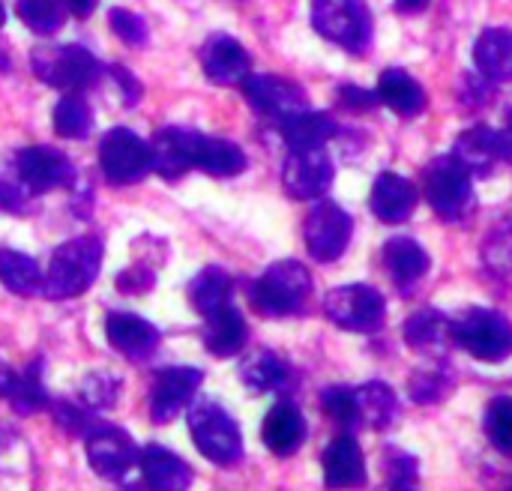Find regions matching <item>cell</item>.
Wrapping results in <instances>:
<instances>
[{"label":"cell","instance_id":"obj_17","mask_svg":"<svg viewBox=\"0 0 512 491\" xmlns=\"http://www.w3.org/2000/svg\"><path fill=\"white\" fill-rule=\"evenodd\" d=\"M201 66H204L207 81H213L219 87H234V84L246 81L252 60H249V51L237 39L216 33L201 48Z\"/></svg>","mask_w":512,"mask_h":491},{"label":"cell","instance_id":"obj_51","mask_svg":"<svg viewBox=\"0 0 512 491\" xmlns=\"http://www.w3.org/2000/svg\"><path fill=\"white\" fill-rule=\"evenodd\" d=\"M426 3L429 0H396V9L399 12H420V9H426Z\"/></svg>","mask_w":512,"mask_h":491},{"label":"cell","instance_id":"obj_46","mask_svg":"<svg viewBox=\"0 0 512 491\" xmlns=\"http://www.w3.org/2000/svg\"><path fill=\"white\" fill-rule=\"evenodd\" d=\"M339 96H342V105H345V108H351V111H369V108H375V105L381 102V99H378V93L363 90V87H354V84L339 87Z\"/></svg>","mask_w":512,"mask_h":491},{"label":"cell","instance_id":"obj_48","mask_svg":"<svg viewBox=\"0 0 512 491\" xmlns=\"http://www.w3.org/2000/svg\"><path fill=\"white\" fill-rule=\"evenodd\" d=\"M111 75H114L117 87L123 90V102H126V108H135V105H138V99H141V84H138V78H135L126 66H111Z\"/></svg>","mask_w":512,"mask_h":491},{"label":"cell","instance_id":"obj_44","mask_svg":"<svg viewBox=\"0 0 512 491\" xmlns=\"http://www.w3.org/2000/svg\"><path fill=\"white\" fill-rule=\"evenodd\" d=\"M51 408H54V417H57L60 429H66V432H72V435L90 432V429L96 426L87 405L81 408V405H72V402H54Z\"/></svg>","mask_w":512,"mask_h":491},{"label":"cell","instance_id":"obj_8","mask_svg":"<svg viewBox=\"0 0 512 491\" xmlns=\"http://www.w3.org/2000/svg\"><path fill=\"white\" fill-rule=\"evenodd\" d=\"M99 168L111 186H132L153 171V147L132 129H111L99 144Z\"/></svg>","mask_w":512,"mask_h":491},{"label":"cell","instance_id":"obj_36","mask_svg":"<svg viewBox=\"0 0 512 491\" xmlns=\"http://www.w3.org/2000/svg\"><path fill=\"white\" fill-rule=\"evenodd\" d=\"M18 18L39 36H51L66 21V0H18Z\"/></svg>","mask_w":512,"mask_h":491},{"label":"cell","instance_id":"obj_21","mask_svg":"<svg viewBox=\"0 0 512 491\" xmlns=\"http://www.w3.org/2000/svg\"><path fill=\"white\" fill-rule=\"evenodd\" d=\"M417 198H420V195H417V186H414L408 177L393 174V171H384V174L375 180V186H372L369 207H372V213H375L381 222L399 225V222H405V219L414 213Z\"/></svg>","mask_w":512,"mask_h":491},{"label":"cell","instance_id":"obj_20","mask_svg":"<svg viewBox=\"0 0 512 491\" xmlns=\"http://www.w3.org/2000/svg\"><path fill=\"white\" fill-rule=\"evenodd\" d=\"M105 336L108 345L129 360H147L159 348V330L132 312H111L105 321Z\"/></svg>","mask_w":512,"mask_h":491},{"label":"cell","instance_id":"obj_11","mask_svg":"<svg viewBox=\"0 0 512 491\" xmlns=\"http://www.w3.org/2000/svg\"><path fill=\"white\" fill-rule=\"evenodd\" d=\"M201 381H204V372L192 369V366L162 369L156 375V384H153V393H150V420L159 423V426L174 423L192 405Z\"/></svg>","mask_w":512,"mask_h":491},{"label":"cell","instance_id":"obj_52","mask_svg":"<svg viewBox=\"0 0 512 491\" xmlns=\"http://www.w3.org/2000/svg\"><path fill=\"white\" fill-rule=\"evenodd\" d=\"M12 375H15V372H12V369H9V366H6V363L0 360V399L6 396V390H9V381H12Z\"/></svg>","mask_w":512,"mask_h":491},{"label":"cell","instance_id":"obj_16","mask_svg":"<svg viewBox=\"0 0 512 491\" xmlns=\"http://www.w3.org/2000/svg\"><path fill=\"white\" fill-rule=\"evenodd\" d=\"M183 144L192 168H201L210 177H234L246 168V153L225 138H210L192 129H183Z\"/></svg>","mask_w":512,"mask_h":491},{"label":"cell","instance_id":"obj_45","mask_svg":"<svg viewBox=\"0 0 512 491\" xmlns=\"http://www.w3.org/2000/svg\"><path fill=\"white\" fill-rule=\"evenodd\" d=\"M156 285V276L150 267H141V264H132L126 267L123 273H117V288L123 294H150Z\"/></svg>","mask_w":512,"mask_h":491},{"label":"cell","instance_id":"obj_12","mask_svg":"<svg viewBox=\"0 0 512 491\" xmlns=\"http://www.w3.org/2000/svg\"><path fill=\"white\" fill-rule=\"evenodd\" d=\"M333 183V162L324 147L312 150H291L282 165V186L297 201L321 198Z\"/></svg>","mask_w":512,"mask_h":491},{"label":"cell","instance_id":"obj_6","mask_svg":"<svg viewBox=\"0 0 512 491\" xmlns=\"http://www.w3.org/2000/svg\"><path fill=\"white\" fill-rule=\"evenodd\" d=\"M312 27L351 54H363L372 42V12L366 0H315Z\"/></svg>","mask_w":512,"mask_h":491},{"label":"cell","instance_id":"obj_28","mask_svg":"<svg viewBox=\"0 0 512 491\" xmlns=\"http://www.w3.org/2000/svg\"><path fill=\"white\" fill-rule=\"evenodd\" d=\"M279 132L291 150H312V147H324L339 132V126L324 111H300L279 120Z\"/></svg>","mask_w":512,"mask_h":491},{"label":"cell","instance_id":"obj_14","mask_svg":"<svg viewBox=\"0 0 512 491\" xmlns=\"http://www.w3.org/2000/svg\"><path fill=\"white\" fill-rule=\"evenodd\" d=\"M249 105L267 117L285 120L291 114L306 111V90L282 75H246V81L240 84Z\"/></svg>","mask_w":512,"mask_h":491},{"label":"cell","instance_id":"obj_56","mask_svg":"<svg viewBox=\"0 0 512 491\" xmlns=\"http://www.w3.org/2000/svg\"><path fill=\"white\" fill-rule=\"evenodd\" d=\"M3 15H6V12H3V3H0V24H3Z\"/></svg>","mask_w":512,"mask_h":491},{"label":"cell","instance_id":"obj_5","mask_svg":"<svg viewBox=\"0 0 512 491\" xmlns=\"http://www.w3.org/2000/svg\"><path fill=\"white\" fill-rule=\"evenodd\" d=\"M30 63L42 84L72 93L93 87L102 75V63L84 45H39L33 48Z\"/></svg>","mask_w":512,"mask_h":491},{"label":"cell","instance_id":"obj_53","mask_svg":"<svg viewBox=\"0 0 512 491\" xmlns=\"http://www.w3.org/2000/svg\"><path fill=\"white\" fill-rule=\"evenodd\" d=\"M123 491H156V489H150L147 483H132V486H123Z\"/></svg>","mask_w":512,"mask_h":491},{"label":"cell","instance_id":"obj_54","mask_svg":"<svg viewBox=\"0 0 512 491\" xmlns=\"http://www.w3.org/2000/svg\"><path fill=\"white\" fill-rule=\"evenodd\" d=\"M0 69H9V57H6V51L0 48Z\"/></svg>","mask_w":512,"mask_h":491},{"label":"cell","instance_id":"obj_25","mask_svg":"<svg viewBox=\"0 0 512 491\" xmlns=\"http://www.w3.org/2000/svg\"><path fill=\"white\" fill-rule=\"evenodd\" d=\"M453 156L471 171L486 177L495 162L501 159V132L489 129V126H471L456 138Z\"/></svg>","mask_w":512,"mask_h":491},{"label":"cell","instance_id":"obj_10","mask_svg":"<svg viewBox=\"0 0 512 491\" xmlns=\"http://www.w3.org/2000/svg\"><path fill=\"white\" fill-rule=\"evenodd\" d=\"M351 234H354V222L336 201H318L303 225L306 249L321 264L339 261L351 243Z\"/></svg>","mask_w":512,"mask_h":491},{"label":"cell","instance_id":"obj_2","mask_svg":"<svg viewBox=\"0 0 512 491\" xmlns=\"http://www.w3.org/2000/svg\"><path fill=\"white\" fill-rule=\"evenodd\" d=\"M312 294V276L300 261H276L249 288L252 306L267 318L297 315Z\"/></svg>","mask_w":512,"mask_h":491},{"label":"cell","instance_id":"obj_18","mask_svg":"<svg viewBox=\"0 0 512 491\" xmlns=\"http://www.w3.org/2000/svg\"><path fill=\"white\" fill-rule=\"evenodd\" d=\"M321 468H324V486L330 491L366 486V459L351 435H339L330 441V447L321 456Z\"/></svg>","mask_w":512,"mask_h":491},{"label":"cell","instance_id":"obj_27","mask_svg":"<svg viewBox=\"0 0 512 491\" xmlns=\"http://www.w3.org/2000/svg\"><path fill=\"white\" fill-rule=\"evenodd\" d=\"M357 399V426L372 432H387L399 417V399L384 381H369L354 390Z\"/></svg>","mask_w":512,"mask_h":491},{"label":"cell","instance_id":"obj_4","mask_svg":"<svg viewBox=\"0 0 512 491\" xmlns=\"http://www.w3.org/2000/svg\"><path fill=\"white\" fill-rule=\"evenodd\" d=\"M423 195L444 222H462L474 213L471 171L456 156H438L423 171Z\"/></svg>","mask_w":512,"mask_h":491},{"label":"cell","instance_id":"obj_50","mask_svg":"<svg viewBox=\"0 0 512 491\" xmlns=\"http://www.w3.org/2000/svg\"><path fill=\"white\" fill-rule=\"evenodd\" d=\"M507 120H510V126L501 132V159L512 165V111L507 114Z\"/></svg>","mask_w":512,"mask_h":491},{"label":"cell","instance_id":"obj_32","mask_svg":"<svg viewBox=\"0 0 512 491\" xmlns=\"http://www.w3.org/2000/svg\"><path fill=\"white\" fill-rule=\"evenodd\" d=\"M453 339V321H447L438 309H420L405 324V342L414 351H441Z\"/></svg>","mask_w":512,"mask_h":491},{"label":"cell","instance_id":"obj_40","mask_svg":"<svg viewBox=\"0 0 512 491\" xmlns=\"http://www.w3.org/2000/svg\"><path fill=\"white\" fill-rule=\"evenodd\" d=\"M483 258H486L489 267L504 270V273H512V216L501 225V228H495V231L486 237Z\"/></svg>","mask_w":512,"mask_h":491},{"label":"cell","instance_id":"obj_37","mask_svg":"<svg viewBox=\"0 0 512 491\" xmlns=\"http://www.w3.org/2000/svg\"><path fill=\"white\" fill-rule=\"evenodd\" d=\"M486 438L498 453L512 456V396H495L486 405Z\"/></svg>","mask_w":512,"mask_h":491},{"label":"cell","instance_id":"obj_9","mask_svg":"<svg viewBox=\"0 0 512 491\" xmlns=\"http://www.w3.org/2000/svg\"><path fill=\"white\" fill-rule=\"evenodd\" d=\"M324 312L342 330H351V333H375L384 324L387 303H384L381 291H375L369 285H342V288H333L327 294Z\"/></svg>","mask_w":512,"mask_h":491},{"label":"cell","instance_id":"obj_26","mask_svg":"<svg viewBox=\"0 0 512 491\" xmlns=\"http://www.w3.org/2000/svg\"><path fill=\"white\" fill-rule=\"evenodd\" d=\"M384 267L390 270L393 282L408 294L414 282H420L429 273V255L426 249L411 237H393L384 246Z\"/></svg>","mask_w":512,"mask_h":491},{"label":"cell","instance_id":"obj_31","mask_svg":"<svg viewBox=\"0 0 512 491\" xmlns=\"http://www.w3.org/2000/svg\"><path fill=\"white\" fill-rule=\"evenodd\" d=\"M228 300H231V276H228L222 267H216V264L204 267V270L189 282V303H192L195 312L204 315V318L213 315L216 309L228 306Z\"/></svg>","mask_w":512,"mask_h":491},{"label":"cell","instance_id":"obj_13","mask_svg":"<svg viewBox=\"0 0 512 491\" xmlns=\"http://www.w3.org/2000/svg\"><path fill=\"white\" fill-rule=\"evenodd\" d=\"M87 462L105 480H120L138 462L135 441L117 426H93L87 432Z\"/></svg>","mask_w":512,"mask_h":491},{"label":"cell","instance_id":"obj_1","mask_svg":"<svg viewBox=\"0 0 512 491\" xmlns=\"http://www.w3.org/2000/svg\"><path fill=\"white\" fill-rule=\"evenodd\" d=\"M102 255H105V249H102L99 237H75V240L60 243L51 252V261H48V270L42 273L39 291L48 300H69V297L84 294L99 276Z\"/></svg>","mask_w":512,"mask_h":491},{"label":"cell","instance_id":"obj_42","mask_svg":"<svg viewBox=\"0 0 512 491\" xmlns=\"http://www.w3.org/2000/svg\"><path fill=\"white\" fill-rule=\"evenodd\" d=\"M450 384L441 372H423V375H414L411 381V399L420 402V405H435L447 396Z\"/></svg>","mask_w":512,"mask_h":491},{"label":"cell","instance_id":"obj_39","mask_svg":"<svg viewBox=\"0 0 512 491\" xmlns=\"http://www.w3.org/2000/svg\"><path fill=\"white\" fill-rule=\"evenodd\" d=\"M321 405H324L327 417H330L333 423H339L342 429L357 426V399H354V390L330 387V390L321 393Z\"/></svg>","mask_w":512,"mask_h":491},{"label":"cell","instance_id":"obj_22","mask_svg":"<svg viewBox=\"0 0 512 491\" xmlns=\"http://www.w3.org/2000/svg\"><path fill=\"white\" fill-rule=\"evenodd\" d=\"M261 441L273 456H291L306 441V420L294 402H276L264 423H261Z\"/></svg>","mask_w":512,"mask_h":491},{"label":"cell","instance_id":"obj_7","mask_svg":"<svg viewBox=\"0 0 512 491\" xmlns=\"http://www.w3.org/2000/svg\"><path fill=\"white\" fill-rule=\"evenodd\" d=\"M453 339L483 363H504L512 354V324L495 309H468L453 321Z\"/></svg>","mask_w":512,"mask_h":491},{"label":"cell","instance_id":"obj_43","mask_svg":"<svg viewBox=\"0 0 512 491\" xmlns=\"http://www.w3.org/2000/svg\"><path fill=\"white\" fill-rule=\"evenodd\" d=\"M384 474L393 486H402V483H411L417 477V459L408 456L405 450L399 447H387L384 450Z\"/></svg>","mask_w":512,"mask_h":491},{"label":"cell","instance_id":"obj_30","mask_svg":"<svg viewBox=\"0 0 512 491\" xmlns=\"http://www.w3.org/2000/svg\"><path fill=\"white\" fill-rule=\"evenodd\" d=\"M240 381L252 393H273L288 384V366L279 354L261 348L240 363Z\"/></svg>","mask_w":512,"mask_h":491},{"label":"cell","instance_id":"obj_38","mask_svg":"<svg viewBox=\"0 0 512 491\" xmlns=\"http://www.w3.org/2000/svg\"><path fill=\"white\" fill-rule=\"evenodd\" d=\"M120 390H123L120 378H114L108 372H96V375H87L84 378V384H81V402L90 411H108V408H114Z\"/></svg>","mask_w":512,"mask_h":491},{"label":"cell","instance_id":"obj_19","mask_svg":"<svg viewBox=\"0 0 512 491\" xmlns=\"http://www.w3.org/2000/svg\"><path fill=\"white\" fill-rule=\"evenodd\" d=\"M138 468L144 483L156 491H189L195 480V471L162 444H147L138 450Z\"/></svg>","mask_w":512,"mask_h":491},{"label":"cell","instance_id":"obj_3","mask_svg":"<svg viewBox=\"0 0 512 491\" xmlns=\"http://www.w3.org/2000/svg\"><path fill=\"white\" fill-rule=\"evenodd\" d=\"M189 435H192L198 453L219 468H231L243 459L240 426L219 402L189 405Z\"/></svg>","mask_w":512,"mask_h":491},{"label":"cell","instance_id":"obj_33","mask_svg":"<svg viewBox=\"0 0 512 491\" xmlns=\"http://www.w3.org/2000/svg\"><path fill=\"white\" fill-rule=\"evenodd\" d=\"M18 417H33L48 405L45 387H42V360H33L24 372H15L9 381V390L3 396Z\"/></svg>","mask_w":512,"mask_h":491},{"label":"cell","instance_id":"obj_29","mask_svg":"<svg viewBox=\"0 0 512 491\" xmlns=\"http://www.w3.org/2000/svg\"><path fill=\"white\" fill-rule=\"evenodd\" d=\"M378 99L393 108L402 117H414L426 108V90L405 72V69H387L378 78Z\"/></svg>","mask_w":512,"mask_h":491},{"label":"cell","instance_id":"obj_24","mask_svg":"<svg viewBox=\"0 0 512 491\" xmlns=\"http://www.w3.org/2000/svg\"><path fill=\"white\" fill-rule=\"evenodd\" d=\"M474 63L486 81L504 84L512 81V30L489 27L474 42Z\"/></svg>","mask_w":512,"mask_h":491},{"label":"cell","instance_id":"obj_55","mask_svg":"<svg viewBox=\"0 0 512 491\" xmlns=\"http://www.w3.org/2000/svg\"><path fill=\"white\" fill-rule=\"evenodd\" d=\"M390 491H414V489H411L408 483H402V486H393V489H390Z\"/></svg>","mask_w":512,"mask_h":491},{"label":"cell","instance_id":"obj_41","mask_svg":"<svg viewBox=\"0 0 512 491\" xmlns=\"http://www.w3.org/2000/svg\"><path fill=\"white\" fill-rule=\"evenodd\" d=\"M108 21H111V30L126 42V45H144L150 39V30H147V21L129 9H111L108 12Z\"/></svg>","mask_w":512,"mask_h":491},{"label":"cell","instance_id":"obj_47","mask_svg":"<svg viewBox=\"0 0 512 491\" xmlns=\"http://www.w3.org/2000/svg\"><path fill=\"white\" fill-rule=\"evenodd\" d=\"M27 186L18 180V183H9V180H0V207L3 210H12V213H21L27 210Z\"/></svg>","mask_w":512,"mask_h":491},{"label":"cell","instance_id":"obj_34","mask_svg":"<svg viewBox=\"0 0 512 491\" xmlns=\"http://www.w3.org/2000/svg\"><path fill=\"white\" fill-rule=\"evenodd\" d=\"M0 282L6 285V291L18 297H30L42 288V270L30 255L15 249H0Z\"/></svg>","mask_w":512,"mask_h":491},{"label":"cell","instance_id":"obj_23","mask_svg":"<svg viewBox=\"0 0 512 491\" xmlns=\"http://www.w3.org/2000/svg\"><path fill=\"white\" fill-rule=\"evenodd\" d=\"M246 339H249V327L231 303L204 318V348L213 357H237Z\"/></svg>","mask_w":512,"mask_h":491},{"label":"cell","instance_id":"obj_49","mask_svg":"<svg viewBox=\"0 0 512 491\" xmlns=\"http://www.w3.org/2000/svg\"><path fill=\"white\" fill-rule=\"evenodd\" d=\"M66 9L78 18H87L96 9V0H66Z\"/></svg>","mask_w":512,"mask_h":491},{"label":"cell","instance_id":"obj_15","mask_svg":"<svg viewBox=\"0 0 512 491\" xmlns=\"http://www.w3.org/2000/svg\"><path fill=\"white\" fill-rule=\"evenodd\" d=\"M15 171H18V180L30 192L60 189V186H69L75 177L69 156L54 150V147H42V144L18 150L15 153Z\"/></svg>","mask_w":512,"mask_h":491},{"label":"cell","instance_id":"obj_35","mask_svg":"<svg viewBox=\"0 0 512 491\" xmlns=\"http://www.w3.org/2000/svg\"><path fill=\"white\" fill-rule=\"evenodd\" d=\"M90 126H93L90 108H87V102L78 93H69V96H63L54 105V132L60 138L81 141V138L90 135Z\"/></svg>","mask_w":512,"mask_h":491}]
</instances>
